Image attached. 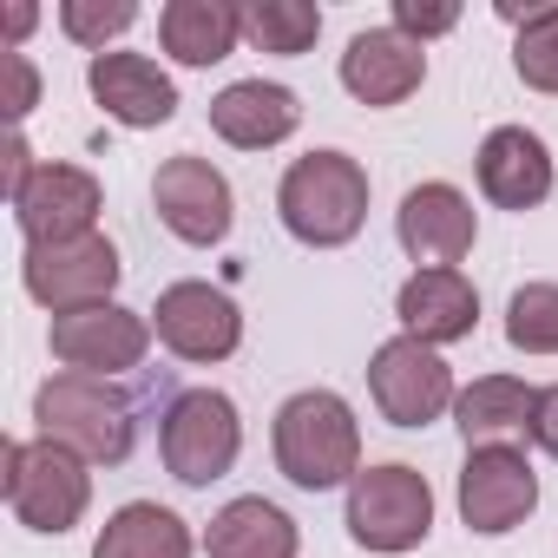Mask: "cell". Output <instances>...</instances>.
<instances>
[{"label": "cell", "mask_w": 558, "mask_h": 558, "mask_svg": "<svg viewBox=\"0 0 558 558\" xmlns=\"http://www.w3.org/2000/svg\"><path fill=\"white\" fill-rule=\"evenodd\" d=\"M276 466L303 493H329L362 473V427L355 408L329 388H303L276 408Z\"/></svg>", "instance_id": "6da1fadb"}, {"label": "cell", "mask_w": 558, "mask_h": 558, "mask_svg": "<svg viewBox=\"0 0 558 558\" xmlns=\"http://www.w3.org/2000/svg\"><path fill=\"white\" fill-rule=\"evenodd\" d=\"M276 210L283 230L310 250H342L368 223V171L349 151H310L276 184Z\"/></svg>", "instance_id": "7a4b0ae2"}, {"label": "cell", "mask_w": 558, "mask_h": 558, "mask_svg": "<svg viewBox=\"0 0 558 558\" xmlns=\"http://www.w3.org/2000/svg\"><path fill=\"white\" fill-rule=\"evenodd\" d=\"M34 427H40V440L80 453L86 466H119L138 440L132 401L99 375H53L34 395Z\"/></svg>", "instance_id": "3957f363"}, {"label": "cell", "mask_w": 558, "mask_h": 558, "mask_svg": "<svg viewBox=\"0 0 558 558\" xmlns=\"http://www.w3.org/2000/svg\"><path fill=\"white\" fill-rule=\"evenodd\" d=\"M0 486H8V506L27 532H73L93 506V473L80 453L53 447V440H8V473H0Z\"/></svg>", "instance_id": "277c9868"}, {"label": "cell", "mask_w": 558, "mask_h": 558, "mask_svg": "<svg viewBox=\"0 0 558 558\" xmlns=\"http://www.w3.org/2000/svg\"><path fill=\"white\" fill-rule=\"evenodd\" d=\"M434 532V486L427 473L388 460V466H362L349 480V538L368 551H414Z\"/></svg>", "instance_id": "5b68a950"}, {"label": "cell", "mask_w": 558, "mask_h": 558, "mask_svg": "<svg viewBox=\"0 0 558 558\" xmlns=\"http://www.w3.org/2000/svg\"><path fill=\"white\" fill-rule=\"evenodd\" d=\"M158 453L171 466V480L184 486H210L236 466L243 453V421H236V401L217 395V388H191L165 408V427H158Z\"/></svg>", "instance_id": "8992f818"}, {"label": "cell", "mask_w": 558, "mask_h": 558, "mask_svg": "<svg viewBox=\"0 0 558 558\" xmlns=\"http://www.w3.org/2000/svg\"><path fill=\"white\" fill-rule=\"evenodd\" d=\"M119 276H125V263H119L112 236H99V230H93V236H73V243H27V250H21V283H27V296H34L40 310H53V316L112 303Z\"/></svg>", "instance_id": "52a82bcc"}, {"label": "cell", "mask_w": 558, "mask_h": 558, "mask_svg": "<svg viewBox=\"0 0 558 558\" xmlns=\"http://www.w3.org/2000/svg\"><path fill=\"white\" fill-rule=\"evenodd\" d=\"M368 395H375V408L395 421V427H427V421H440L460 395H453V368L440 362V349H427V342H414V336H395V342H381L375 349V362H368Z\"/></svg>", "instance_id": "ba28073f"}, {"label": "cell", "mask_w": 558, "mask_h": 558, "mask_svg": "<svg viewBox=\"0 0 558 558\" xmlns=\"http://www.w3.org/2000/svg\"><path fill=\"white\" fill-rule=\"evenodd\" d=\"M53 342V362L66 375H132L151 349V323L138 310H119V303H93V310H73V316H53L47 329Z\"/></svg>", "instance_id": "9c48e42d"}, {"label": "cell", "mask_w": 558, "mask_h": 558, "mask_svg": "<svg viewBox=\"0 0 558 558\" xmlns=\"http://www.w3.org/2000/svg\"><path fill=\"white\" fill-rule=\"evenodd\" d=\"M151 204H158L165 230H171L178 243H197V250L223 243V236H230V217H236L230 178H223L210 158H191V151H178V158L158 165V178H151Z\"/></svg>", "instance_id": "30bf717a"}, {"label": "cell", "mask_w": 558, "mask_h": 558, "mask_svg": "<svg viewBox=\"0 0 558 558\" xmlns=\"http://www.w3.org/2000/svg\"><path fill=\"white\" fill-rule=\"evenodd\" d=\"M538 506V473L519 447H473L460 466V519L480 538H499L512 525H525V512Z\"/></svg>", "instance_id": "8fae6325"}, {"label": "cell", "mask_w": 558, "mask_h": 558, "mask_svg": "<svg viewBox=\"0 0 558 558\" xmlns=\"http://www.w3.org/2000/svg\"><path fill=\"white\" fill-rule=\"evenodd\" d=\"M151 329L178 362H223L243 342L236 303L223 290H210V283H171L158 296V310H151Z\"/></svg>", "instance_id": "7c38bea8"}, {"label": "cell", "mask_w": 558, "mask_h": 558, "mask_svg": "<svg viewBox=\"0 0 558 558\" xmlns=\"http://www.w3.org/2000/svg\"><path fill=\"white\" fill-rule=\"evenodd\" d=\"M14 223L27 243H73L99 223V178L80 165H40L14 197Z\"/></svg>", "instance_id": "4fadbf2b"}, {"label": "cell", "mask_w": 558, "mask_h": 558, "mask_svg": "<svg viewBox=\"0 0 558 558\" xmlns=\"http://www.w3.org/2000/svg\"><path fill=\"white\" fill-rule=\"evenodd\" d=\"M473 204L453 191V184H414L408 197H401V210H395V236H401V250L414 256V263H427V269H453L466 250H473Z\"/></svg>", "instance_id": "5bb4252c"}, {"label": "cell", "mask_w": 558, "mask_h": 558, "mask_svg": "<svg viewBox=\"0 0 558 558\" xmlns=\"http://www.w3.org/2000/svg\"><path fill=\"white\" fill-rule=\"evenodd\" d=\"M421 80H427V53L401 27H368L342 53V86L362 106H401V99L421 93Z\"/></svg>", "instance_id": "9a60e30c"}, {"label": "cell", "mask_w": 558, "mask_h": 558, "mask_svg": "<svg viewBox=\"0 0 558 558\" xmlns=\"http://www.w3.org/2000/svg\"><path fill=\"white\" fill-rule=\"evenodd\" d=\"M86 86H93V99L106 106V119H119V125H132V132L171 125V112H178V86H171V80L158 73V60H145V53H93Z\"/></svg>", "instance_id": "2e32d148"}, {"label": "cell", "mask_w": 558, "mask_h": 558, "mask_svg": "<svg viewBox=\"0 0 558 558\" xmlns=\"http://www.w3.org/2000/svg\"><path fill=\"white\" fill-rule=\"evenodd\" d=\"M395 316L414 342L427 349H447V342H466L473 323H480V290L466 283L460 269H414L401 296H395Z\"/></svg>", "instance_id": "e0dca14e"}, {"label": "cell", "mask_w": 558, "mask_h": 558, "mask_svg": "<svg viewBox=\"0 0 558 558\" xmlns=\"http://www.w3.org/2000/svg\"><path fill=\"white\" fill-rule=\"evenodd\" d=\"M480 191L499 210H538L551 197V151L525 125H499L480 145Z\"/></svg>", "instance_id": "ac0fdd59"}, {"label": "cell", "mask_w": 558, "mask_h": 558, "mask_svg": "<svg viewBox=\"0 0 558 558\" xmlns=\"http://www.w3.org/2000/svg\"><path fill=\"white\" fill-rule=\"evenodd\" d=\"M303 106L290 86H269V80H236L210 99V132L236 151H263V145H283L296 132Z\"/></svg>", "instance_id": "d6986e66"}, {"label": "cell", "mask_w": 558, "mask_h": 558, "mask_svg": "<svg viewBox=\"0 0 558 558\" xmlns=\"http://www.w3.org/2000/svg\"><path fill=\"white\" fill-rule=\"evenodd\" d=\"M532 408H538V388H525L512 375H480L473 388H460L453 421L466 434V453L473 447H519V440H532Z\"/></svg>", "instance_id": "ffe728a7"}, {"label": "cell", "mask_w": 558, "mask_h": 558, "mask_svg": "<svg viewBox=\"0 0 558 558\" xmlns=\"http://www.w3.org/2000/svg\"><path fill=\"white\" fill-rule=\"evenodd\" d=\"M158 40L178 66H217L243 40V8H230V0H171L158 14Z\"/></svg>", "instance_id": "44dd1931"}, {"label": "cell", "mask_w": 558, "mask_h": 558, "mask_svg": "<svg viewBox=\"0 0 558 558\" xmlns=\"http://www.w3.org/2000/svg\"><path fill=\"white\" fill-rule=\"evenodd\" d=\"M204 551L210 558H296V519L269 499H230L210 525H204Z\"/></svg>", "instance_id": "7402d4cb"}, {"label": "cell", "mask_w": 558, "mask_h": 558, "mask_svg": "<svg viewBox=\"0 0 558 558\" xmlns=\"http://www.w3.org/2000/svg\"><path fill=\"white\" fill-rule=\"evenodd\" d=\"M93 558H191V525H184L171 506L132 499V506H119V512L99 525Z\"/></svg>", "instance_id": "603a6c76"}, {"label": "cell", "mask_w": 558, "mask_h": 558, "mask_svg": "<svg viewBox=\"0 0 558 558\" xmlns=\"http://www.w3.org/2000/svg\"><path fill=\"white\" fill-rule=\"evenodd\" d=\"M243 34L256 40V53H310L316 34H323V8H310V0H250L243 8Z\"/></svg>", "instance_id": "cb8c5ba5"}, {"label": "cell", "mask_w": 558, "mask_h": 558, "mask_svg": "<svg viewBox=\"0 0 558 558\" xmlns=\"http://www.w3.org/2000/svg\"><path fill=\"white\" fill-rule=\"evenodd\" d=\"M506 342L519 355H558V283H525L506 303Z\"/></svg>", "instance_id": "d4e9b609"}, {"label": "cell", "mask_w": 558, "mask_h": 558, "mask_svg": "<svg viewBox=\"0 0 558 558\" xmlns=\"http://www.w3.org/2000/svg\"><path fill=\"white\" fill-rule=\"evenodd\" d=\"M512 66L532 93H551L558 99V8H532L519 21V40H512Z\"/></svg>", "instance_id": "484cf974"}, {"label": "cell", "mask_w": 558, "mask_h": 558, "mask_svg": "<svg viewBox=\"0 0 558 558\" xmlns=\"http://www.w3.org/2000/svg\"><path fill=\"white\" fill-rule=\"evenodd\" d=\"M132 21H138L132 0H66V8H60V27H66L80 47H99V53H106V40H119Z\"/></svg>", "instance_id": "4316f807"}, {"label": "cell", "mask_w": 558, "mask_h": 558, "mask_svg": "<svg viewBox=\"0 0 558 558\" xmlns=\"http://www.w3.org/2000/svg\"><path fill=\"white\" fill-rule=\"evenodd\" d=\"M395 27L408 40H434L447 27H460V8H421V0H395Z\"/></svg>", "instance_id": "83f0119b"}, {"label": "cell", "mask_w": 558, "mask_h": 558, "mask_svg": "<svg viewBox=\"0 0 558 558\" xmlns=\"http://www.w3.org/2000/svg\"><path fill=\"white\" fill-rule=\"evenodd\" d=\"M8 73H14V99H8V119L21 125V119L34 112V99H40V80H34V66H27L21 53H8Z\"/></svg>", "instance_id": "f1b7e54d"}, {"label": "cell", "mask_w": 558, "mask_h": 558, "mask_svg": "<svg viewBox=\"0 0 558 558\" xmlns=\"http://www.w3.org/2000/svg\"><path fill=\"white\" fill-rule=\"evenodd\" d=\"M532 440L558 460V388H538V408H532Z\"/></svg>", "instance_id": "f546056e"}, {"label": "cell", "mask_w": 558, "mask_h": 558, "mask_svg": "<svg viewBox=\"0 0 558 558\" xmlns=\"http://www.w3.org/2000/svg\"><path fill=\"white\" fill-rule=\"evenodd\" d=\"M34 171H40V165H34V151H27V138L14 132V138H8V204L27 191V178H34Z\"/></svg>", "instance_id": "4dcf8cb0"}, {"label": "cell", "mask_w": 558, "mask_h": 558, "mask_svg": "<svg viewBox=\"0 0 558 558\" xmlns=\"http://www.w3.org/2000/svg\"><path fill=\"white\" fill-rule=\"evenodd\" d=\"M27 27H34V8H14V14H8V34H14V40H21V34H27Z\"/></svg>", "instance_id": "1f68e13d"}]
</instances>
